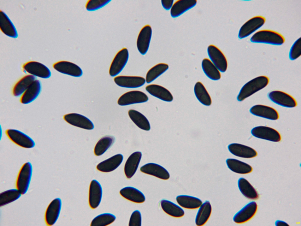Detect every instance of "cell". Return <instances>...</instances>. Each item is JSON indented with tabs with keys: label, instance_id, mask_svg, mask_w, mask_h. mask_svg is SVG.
Returning a JSON list of instances; mask_svg holds the SVG:
<instances>
[{
	"label": "cell",
	"instance_id": "cell-1",
	"mask_svg": "<svg viewBox=\"0 0 301 226\" xmlns=\"http://www.w3.org/2000/svg\"><path fill=\"white\" fill-rule=\"evenodd\" d=\"M269 81L267 77L262 75L249 81L240 89L237 97L238 100L240 102L243 101L263 89L268 85Z\"/></svg>",
	"mask_w": 301,
	"mask_h": 226
},
{
	"label": "cell",
	"instance_id": "cell-2",
	"mask_svg": "<svg viewBox=\"0 0 301 226\" xmlns=\"http://www.w3.org/2000/svg\"><path fill=\"white\" fill-rule=\"evenodd\" d=\"M250 41L253 43L280 45L285 42V39L282 35L277 32L264 29L255 33L251 37Z\"/></svg>",
	"mask_w": 301,
	"mask_h": 226
},
{
	"label": "cell",
	"instance_id": "cell-3",
	"mask_svg": "<svg viewBox=\"0 0 301 226\" xmlns=\"http://www.w3.org/2000/svg\"><path fill=\"white\" fill-rule=\"evenodd\" d=\"M33 168L29 162L24 163L20 169L16 182V187L22 195L27 191L31 182Z\"/></svg>",
	"mask_w": 301,
	"mask_h": 226
},
{
	"label": "cell",
	"instance_id": "cell-4",
	"mask_svg": "<svg viewBox=\"0 0 301 226\" xmlns=\"http://www.w3.org/2000/svg\"><path fill=\"white\" fill-rule=\"evenodd\" d=\"M129 56L126 48L124 47L117 52L109 67V73L111 76L115 77L122 71L127 63Z\"/></svg>",
	"mask_w": 301,
	"mask_h": 226
},
{
	"label": "cell",
	"instance_id": "cell-5",
	"mask_svg": "<svg viewBox=\"0 0 301 226\" xmlns=\"http://www.w3.org/2000/svg\"><path fill=\"white\" fill-rule=\"evenodd\" d=\"M5 133L12 142L21 147L30 149L35 145V142L31 137L19 130L9 129L6 130Z\"/></svg>",
	"mask_w": 301,
	"mask_h": 226
},
{
	"label": "cell",
	"instance_id": "cell-6",
	"mask_svg": "<svg viewBox=\"0 0 301 226\" xmlns=\"http://www.w3.org/2000/svg\"><path fill=\"white\" fill-rule=\"evenodd\" d=\"M265 21V18L261 16H257L250 18L240 28L238 32V38L242 39L248 37L261 27Z\"/></svg>",
	"mask_w": 301,
	"mask_h": 226
},
{
	"label": "cell",
	"instance_id": "cell-7",
	"mask_svg": "<svg viewBox=\"0 0 301 226\" xmlns=\"http://www.w3.org/2000/svg\"><path fill=\"white\" fill-rule=\"evenodd\" d=\"M22 68L24 72L35 77L47 79L51 75V71L47 67L36 61L27 62L23 64Z\"/></svg>",
	"mask_w": 301,
	"mask_h": 226
},
{
	"label": "cell",
	"instance_id": "cell-8",
	"mask_svg": "<svg viewBox=\"0 0 301 226\" xmlns=\"http://www.w3.org/2000/svg\"><path fill=\"white\" fill-rule=\"evenodd\" d=\"M251 132L256 137L271 142H278L281 140L279 132L275 129L269 127L257 126L252 129Z\"/></svg>",
	"mask_w": 301,
	"mask_h": 226
},
{
	"label": "cell",
	"instance_id": "cell-9",
	"mask_svg": "<svg viewBox=\"0 0 301 226\" xmlns=\"http://www.w3.org/2000/svg\"><path fill=\"white\" fill-rule=\"evenodd\" d=\"M148 100L147 95L143 92L133 90L126 92L118 98V104L121 106L145 102Z\"/></svg>",
	"mask_w": 301,
	"mask_h": 226
},
{
	"label": "cell",
	"instance_id": "cell-10",
	"mask_svg": "<svg viewBox=\"0 0 301 226\" xmlns=\"http://www.w3.org/2000/svg\"><path fill=\"white\" fill-rule=\"evenodd\" d=\"M207 52L210 60L221 72H224L228 68L226 58L222 52L217 46L210 45Z\"/></svg>",
	"mask_w": 301,
	"mask_h": 226
},
{
	"label": "cell",
	"instance_id": "cell-11",
	"mask_svg": "<svg viewBox=\"0 0 301 226\" xmlns=\"http://www.w3.org/2000/svg\"><path fill=\"white\" fill-rule=\"evenodd\" d=\"M268 97L272 101L282 107L293 108L297 105V102L293 97L281 91H272L268 93Z\"/></svg>",
	"mask_w": 301,
	"mask_h": 226
},
{
	"label": "cell",
	"instance_id": "cell-12",
	"mask_svg": "<svg viewBox=\"0 0 301 226\" xmlns=\"http://www.w3.org/2000/svg\"><path fill=\"white\" fill-rule=\"evenodd\" d=\"M62 202L59 198L53 200L49 204L44 214V221L46 225L51 226L57 221L60 214Z\"/></svg>",
	"mask_w": 301,
	"mask_h": 226
},
{
	"label": "cell",
	"instance_id": "cell-13",
	"mask_svg": "<svg viewBox=\"0 0 301 226\" xmlns=\"http://www.w3.org/2000/svg\"><path fill=\"white\" fill-rule=\"evenodd\" d=\"M152 34V28L148 24L143 26L139 31L137 39L136 46L138 51L141 54L145 55L148 51Z\"/></svg>",
	"mask_w": 301,
	"mask_h": 226
},
{
	"label": "cell",
	"instance_id": "cell-14",
	"mask_svg": "<svg viewBox=\"0 0 301 226\" xmlns=\"http://www.w3.org/2000/svg\"><path fill=\"white\" fill-rule=\"evenodd\" d=\"M257 209L256 202L252 201L249 202L237 212L234 215L233 221L237 224L246 222L255 215Z\"/></svg>",
	"mask_w": 301,
	"mask_h": 226
},
{
	"label": "cell",
	"instance_id": "cell-15",
	"mask_svg": "<svg viewBox=\"0 0 301 226\" xmlns=\"http://www.w3.org/2000/svg\"><path fill=\"white\" fill-rule=\"evenodd\" d=\"M54 69L61 73L75 77H79L83 74L81 68L76 64L68 61H61L53 65Z\"/></svg>",
	"mask_w": 301,
	"mask_h": 226
},
{
	"label": "cell",
	"instance_id": "cell-16",
	"mask_svg": "<svg viewBox=\"0 0 301 226\" xmlns=\"http://www.w3.org/2000/svg\"><path fill=\"white\" fill-rule=\"evenodd\" d=\"M64 120L73 126L87 130H91L94 127L93 122L86 117L77 113H70L63 116Z\"/></svg>",
	"mask_w": 301,
	"mask_h": 226
},
{
	"label": "cell",
	"instance_id": "cell-17",
	"mask_svg": "<svg viewBox=\"0 0 301 226\" xmlns=\"http://www.w3.org/2000/svg\"><path fill=\"white\" fill-rule=\"evenodd\" d=\"M114 81L119 87L130 88L140 87L146 82L145 79L141 76L123 75L115 77Z\"/></svg>",
	"mask_w": 301,
	"mask_h": 226
},
{
	"label": "cell",
	"instance_id": "cell-18",
	"mask_svg": "<svg viewBox=\"0 0 301 226\" xmlns=\"http://www.w3.org/2000/svg\"><path fill=\"white\" fill-rule=\"evenodd\" d=\"M103 195V190L100 183L96 180H92L90 184L88 202L91 208L95 209L100 205Z\"/></svg>",
	"mask_w": 301,
	"mask_h": 226
},
{
	"label": "cell",
	"instance_id": "cell-19",
	"mask_svg": "<svg viewBox=\"0 0 301 226\" xmlns=\"http://www.w3.org/2000/svg\"><path fill=\"white\" fill-rule=\"evenodd\" d=\"M250 112L253 115L271 120H277L279 117V113L275 109L262 104L253 106L250 108Z\"/></svg>",
	"mask_w": 301,
	"mask_h": 226
},
{
	"label": "cell",
	"instance_id": "cell-20",
	"mask_svg": "<svg viewBox=\"0 0 301 226\" xmlns=\"http://www.w3.org/2000/svg\"><path fill=\"white\" fill-rule=\"evenodd\" d=\"M140 171L163 180H167L170 177L169 173L164 167L154 163L146 164L141 167Z\"/></svg>",
	"mask_w": 301,
	"mask_h": 226
},
{
	"label": "cell",
	"instance_id": "cell-21",
	"mask_svg": "<svg viewBox=\"0 0 301 226\" xmlns=\"http://www.w3.org/2000/svg\"><path fill=\"white\" fill-rule=\"evenodd\" d=\"M228 148L232 154L241 158H251L257 155V152L253 148L240 144H231L228 145Z\"/></svg>",
	"mask_w": 301,
	"mask_h": 226
},
{
	"label": "cell",
	"instance_id": "cell-22",
	"mask_svg": "<svg viewBox=\"0 0 301 226\" xmlns=\"http://www.w3.org/2000/svg\"><path fill=\"white\" fill-rule=\"evenodd\" d=\"M41 88L40 81L36 79L21 96L20 102L23 104H27L33 101L39 95Z\"/></svg>",
	"mask_w": 301,
	"mask_h": 226
},
{
	"label": "cell",
	"instance_id": "cell-23",
	"mask_svg": "<svg viewBox=\"0 0 301 226\" xmlns=\"http://www.w3.org/2000/svg\"><path fill=\"white\" fill-rule=\"evenodd\" d=\"M123 157L118 154L101 162L97 164L96 169L103 172H109L116 169L121 164Z\"/></svg>",
	"mask_w": 301,
	"mask_h": 226
},
{
	"label": "cell",
	"instance_id": "cell-24",
	"mask_svg": "<svg viewBox=\"0 0 301 226\" xmlns=\"http://www.w3.org/2000/svg\"><path fill=\"white\" fill-rule=\"evenodd\" d=\"M142 156L141 152L136 151L132 153L128 158L124 167V173L127 178H131L136 172Z\"/></svg>",
	"mask_w": 301,
	"mask_h": 226
},
{
	"label": "cell",
	"instance_id": "cell-25",
	"mask_svg": "<svg viewBox=\"0 0 301 226\" xmlns=\"http://www.w3.org/2000/svg\"><path fill=\"white\" fill-rule=\"evenodd\" d=\"M146 90L150 94L163 101L171 102L173 97L170 91L165 87L156 84H150L147 86Z\"/></svg>",
	"mask_w": 301,
	"mask_h": 226
},
{
	"label": "cell",
	"instance_id": "cell-26",
	"mask_svg": "<svg viewBox=\"0 0 301 226\" xmlns=\"http://www.w3.org/2000/svg\"><path fill=\"white\" fill-rule=\"evenodd\" d=\"M196 0H178L174 3L170 10V14L173 18L177 17L194 7Z\"/></svg>",
	"mask_w": 301,
	"mask_h": 226
},
{
	"label": "cell",
	"instance_id": "cell-27",
	"mask_svg": "<svg viewBox=\"0 0 301 226\" xmlns=\"http://www.w3.org/2000/svg\"><path fill=\"white\" fill-rule=\"evenodd\" d=\"M119 193L125 199L135 203H142L145 200V197L143 193L133 187H124L120 190Z\"/></svg>",
	"mask_w": 301,
	"mask_h": 226
},
{
	"label": "cell",
	"instance_id": "cell-28",
	"mask_svg": "<svg viewBox=\"0 0 301 226\" xmlns=\"http://www.w3.org/2000/svg\"><path fill=\"white\" fill-rule=\"evenodd\" d=\"M0 29L6 35L14 38L18 36L17 32L14 25L6 14L0 11Z\"/></svg>",
	"mask_w": 301,
	"mask_h": 226
},
{
	"label": "cell",
	"instance_id": "cell-29",
	"mask_svg": "<svg viewBox=\"0 0 301 226\" xmlns=\"http://www.w3.org/2000/svg\"><path fill=\"white\" fill-rule=\"evenodd\" d=\"M239 189L242 194L246 198L251 200H256L259 197L257 190L246 179L240 178L238 182Z\"/></svg>",
	"mask_w": 301,
	"mask_h": 226
},
{
	"label": "cell",
	"instance_id": "cell-30",
	"mask_svg": "<svg viewBox=\"0 0 301 226\" xmlns=\"http://www.w3.org/2000/svg\"><path fill=\"white\" fill-rule=\"evenodd\" d=\"M226 163L230 170L238 174H246L251 173L253 170L250 165L237 159H228Z\"/></svg>",
	"mask_w": 301,
	"mask_h": 226
},
{
	"label": "cell",
	"instance_id": "cell-31",
	"mask_svg": "<svg viewBox=\"0 0 301 226\" xmlns=\"http://www.w3.org/2000/svg\"><path fill=\"white\" fill-rule=\"evenodd\" d=\"M36 79L35 77L29 74L22 77L13 86L12 91L13 95L16 97L21 96Z\"/></svg>",
	"mask_w": 301,
	"mask_h": 226
},
{
	"label": "cell",
	"instance_id": "cell-32",
	"mask_svg": "<svg viewBox=\"0 0 301 226\" xmlns=\"http://www.w3.org/2000/svg\"><path fill=\"white\" fill-rule=\"evenodd\" d=\"M212 211L211 205L208 201H206L199 208L195 218V223L198 226L205 224L210 218Z\"/></svg>",
	"mask_w": 301,
	"mask_h": 226
},
{
	"label": "cell",
	"instance_id": "cell-33",
	"mask_svg": "<svg viewBox=\"0 0 301 226\" xmlns=\"http://www.w3.org/2000/svg\"><path fill=\"white\" fill-rule=\"evenodd\" d=\"M176 200L181 207L188 209L198 208L203 203L201 200L197 197L185 195L178 196Z\"/></svg>",
	"mask_w": 301,
	"mask_h": 226
},
{
	"label": "cell",
	"instance_id": "cell-34",
	"mask_svg": "<svg viewBox=\"0 0 301 226\" xmlns=\"http://www.w3.org/2000/svg\"><path fill=\"white\" fill-rule=\"evenodd\" d=\"M160 205L163 210L168 215L175 217H183L185 212L178 205L168 200L163 199L160 201Z\"/></svg>",
	"mask_w": 301,
	"mask_h": 226
},
{
	"label": "cell",
	"instance_id": "cell-35",
	"mask_svg": "<svg viewBox=\"0 0 301 226\" xmlns=\"http://www.w3.org/2000/svg\"><path fill=\"white\" fill-rule=\"evenodd\" d=\"M128 114L131 120L139 128L146 131L150 129V124L148 120L141 113L131 109L128 111Z\"/></svg>",
	"mask_w": 301,
	"mask_h": 226
},
{
	"label": "cell",
	"instance_id": "cell-36",
	"mask_svg": "<svg viewBox=\"0 0 301 226\" xmlns=\"http://www.w3.org/2000/svg\"><path fill=\"white\" fill-rule=\"evenodd\" d=\"M201 66L204 73L209 78L214 81L218 80L220 79V72L209 59L206 58L203 59Z\"/></svg>",
	"mask_w": 301,
	"mask_h": 226
},
{
	"label": "cell",
	"instance_id": "cell-37",
	"mask_svg": "<svg viewBox=\"0 0 301 226\" xmlns=\"http://www.w3.org/2000/svg\"><path fill=\"white\" fill-rule=\"evenodd\" d=\"M194 91L196 98L201 104L206 106H209L211 104L210 96L201 82H198L195 83Z\"/></svg>",
	"mask_w": 301,
	"mask_h": 226
},
{
	"label": "cell",
	"instance_id": "cell-38",
	"mask_svg": "<svg viewBox=\"0 0 301 226\" xmlns=\"http://www.w3.org/2000/svg\"><path fill=\"white\" fill-rule=\"evenodd\" d=\"M115 140V137L111 136H106L101 138L95 146V154L96 156L102 155L112 145Z\"/></svg>",
	"mask_w": 301,
	"mask_h": 226
},
{
	"label": "cell",
	"instance_id": "cell-39",
	"mask_svg": "<svg viewBox=\"0 0 301 226\" xmlns=\"http://www.w3.org/2000/svg\"><path fill=\"white\" fill-rule=\"evenodd\" d=\"M168 65L165 63H160L150 68L147 72L146 81L147 83L152 82L166 72L168 69Z\"/></svg>",
	"mask_w": 301,
	"mask_h": 226
},
{
	"label": "cell",
	"instance_id": "cell-40",
	"mask_svg": "<svg viewBox=\"0 0 301 226\" xmlns=\"http://www.w3.org/2000/svg\"><path fill=\"white\" fill-rule=\"evenodd\" d=\"M22 194L16 188L9 189L0 194V207L3 206L19 199Z\"/></svg>",
	"mask_w": 301,
	"mask_h": 226
},
{
	"label": "cell",
	"instance_id": "cell-41",
	"mask_svg": "<svg viewBox=\"0 0 301 226\" xmlns=\"http://www.w3.org/2000/svg\"><path fill=\"white\" fill-rule=\"evenodd\" d=\"M116 217L113 214L109 213H105L99 214L95 217L92 220L91 226H106L113 223L116 219Z\"/></svg>",
	"mask_w": 301,
	"mask_h": 226
},
{
	"label": "cell",
	"instance_id": "cell-42",
	"mask_svg": "<svg viewBox=\"0 0 301 226\" xmlns=\"http://www.w3.org/2000/svg\"><path fill=\"white\" fill-rule=\"evenodd\" d=\"M111 0H88L85 4L87 10L94 11L99 9L107 5Z\"/></svg>",
	"mask_w": 301,
	"mask_h": 226
},
{
	"label": "cell",
	"instance_id": "cell-43",
	"mask_svg": "<svg viewBox=\"0 0 301 226\" xmlns=\"http://www.w3.org/2000/svg\"><path fill=\"white\" fill-rule=\"evenodd\" d=\"M301 54V38H298L293 43L290 49L289 57L292 60H295Z\"/></svg>",
	"mask_w": 301,
	"mask_h": 226
},
{
	"label": "cell",
	"instance_id": "cell-44",
	"mask_svg": "<svg viewBox=\"0 0 301 226\" xmlns=\"http://www.w3.org/2000/svg\"><path fill=\"white\" fill-rule=\"evenodd\" d=\"M141 214L138 210L134 211L132 213L130 218L128 225L129 226H141Z\"/></svg>",
	"mask_w": 301,
	"mask_h": 226
},
{
	"label": "cell",
	"instance_id": "cell-45",
	"mask_svg": "<svg viewBox=\"0 0 301 226\" xmlns=\"http://www.w3.org/2000/svg\"><path fill=\"white\" fill-rule=\"evenodd\" d=\"M173 0H162L161 4L163 8L166 10H169L171 9L173 4Z\"/></svg>",
	"mask_w": 301,
	"mask_h": 226
},
{
	"label": "cell",
	"instance_id": "cell-46",
	"mask_svg": "<svg viewBox=\"0 0 301 226\" xmlns=\"http://www.w3.org/2000/svg\"><path fill=\"white\" fill-rule=\"evenodd\" d=\"M275 225L276 226H287L289 225L287 223L284 221L277 220L276 221Z\"/></svg>",
	"mask_w": 301,
	"mask_h": 226
}]
</instances>
